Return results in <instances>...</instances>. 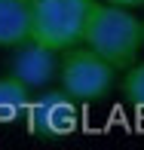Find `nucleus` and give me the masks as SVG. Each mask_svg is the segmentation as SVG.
I'll list each match as a JSON object with an SVG mask.
<instances>
[{"label": "nucleus", "mask_w": 144, "mask_h": 150, "mask_svg": "<svg viewBox=\"0 0 144 150\" xmlns=\"http://www.w3.org/2000/svg\"><path fill=\"white\" fill-rule=\"evenodd\" d=\"M83 43L92 52H98L120 74L138 58V52L144 46L141 18L135 16V9H123V6H113V3L92 0L86 25H83Z\"/></svg>", "instance_id": "nucleus-1"}, {"label": "nucleus", "mask_w": 144, "mask_h": 150, "mask_svg": "<svg viewBox=\"0 0 144 150\" xmlns=\"http://www.w3.org/2000/svg\"><path fill=\"white\" fill-rule=\"evenodd\" d=\"M101 3H113V6H123V9H141L144 0H101Z\"/></svg>", "instance_id": "nucleus-9"}, {"label": "nucleus", "mask_w": 144, "mask_h": 150, "mask_svg": "<svg viewBox=\"0 0 144 150\" xmlns=\"http://www.w3.org/2000/svg\"><path fill=\"white\" fill-rule=\"evenodd\" d=\"M25 126L28 135L37 141H61L71 138L80 129V101H74L61 89H37L25 107Z\"/></svg>", "instance_id": "nucleus-4"}, {"label": "nucleus", "mask_w": 144, "mask_h": 150, "mask_svg": "<svg viewBox=\"0 0 144 150\" xmlns=\"http://www.w3.org/2000/svg\"><path fill=\"white\" fill-rule=\"evenodd\" d=\"M31 37V0H0V49Z\"/></svg>", "instance_id": "nucleus-6"}, {"label": "nucleus", "mask_w": 144, "mask_h": 150, "mask_svg": "<svg viewBox=\"0 0 144 150\" xmlns=\"http://www.w3.org/2000/svg\"><path fill=\"white\" fill-rule=\"evenodd\" d=\"M141 9H144V6H141ZM141 18V40H144V16H138Z\"/></svg>", "instance_id": "nucleus-10"}, {"label": "nucleus", "mask_w": 144, "mask_h": 150, "mask_svg": "<svg viewBox=\"0 0 144 150\" xmlns=\"http://www.w3.org/2000/svg\"><path fill=\"white\" fill-rule=\"evenodd\" d=\"M34 89L31 86H25L18 77H12V74H3L0 77V122H12L18 120L25 113V107H28Z\"/></svg>", "instance_id": "nucleus-7"}, {"label": "nucleus", "mask_w": 144, "mask_h": 150, "mask_svg": "<svg viewBox=\"0 0 144 150\" xmlns=\"http://www.w3.org/2000/svg\"><path fill=\"white\" fill-rule=\"evenodd\" d=\"M89 6L92 0H31V40L55 52L83 43Z\"/></svg>", "instance_id": "nucleus-3"}, {"label": "nucleus", "mask_w": 144, "mask_h": 150, "mask_svg": "<svg viewBox=\"0 0 144 150\" xmlns=\"http://www.w3.org/2000/svg\"><path fill=\"white\" fill-rule=\"evenodd\" d=\"M123 80H120V95L135 107V110H144V61L135 58L126 71H120Z\"/></svg>", "instance_id": "nucleus-8"}, {"label": "nucleus", "mask_w": 144, "mask_h": 150, "mask_svg": "<svg viewBox=\"0 0 144 150\" xmlns=\"http://www.w3.org/2000/svg\"><path fill=\"white\" fill-rule=\"evenodd\" d=\"M58 89L74 101H98L116 86V71L86 43L67 46L58 52Z\"/></svg>", "instance_id": "nucleus-2"}, {"label": "nucleus", "mask_w": 144, "mask_h": 150, "mask_svg": "<svg viewBox=\"0 0 144 150\" xmlns=\"http://www.w3.org/2000/svg\"><path fill=\"white\" fill-rule=\"evenodd\" d=\"M6 74L18 77L25 86H31L34 92L46 89V86H52L55 77H58V52L28 37L25 43H18V46L9 49Z\"/></svg>", "instance_id": "nucleus-5"}]
</instances>
